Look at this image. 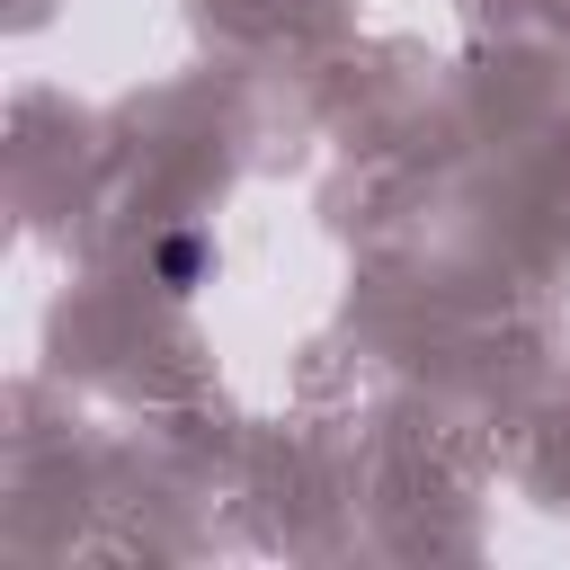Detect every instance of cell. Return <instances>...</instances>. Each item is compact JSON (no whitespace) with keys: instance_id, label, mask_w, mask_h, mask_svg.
Returning <instances> with one entry per match:
<instances>
[{"instance_id":"6da1fadb","label":"cell","mask_w":570,"mask_h":570,"mask_svg":"<svg viewBox=\"0 0 570 570\" xmlns=\"http://www.w3.org/2000/svg\"><path fill=\"white\" fill-rule=\"evenodd\" d=\"M151 276H160L169 294H196V285H205V240H196V232H169V240L151 249Z\"/></svg>"}]
</instances>
